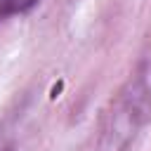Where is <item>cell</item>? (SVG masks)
<instances>
[{
  "instance_id": "cell-1",
  "label": "cell",
  "mask_w": 151,
  "mask_h": 151,
  "mask_svg": "<svg viewBox=\"0 0 151 151\" xmlns=\"http://www.w3.org/2000/svg\"><path fill=\"white\" fill-rule=\"evenodd\" d=\"M151 120V54H146L116 94L99 130L97 151H130Z\"/></svg>"
},
{
  "instance_id": "cell-2",
  "label": "cell",
  "mask_w": 151,
  "mask_h": 151,
  "mask_svg": "<svg viewBox=\"0 0 151 151\" xmlns=\"http://www.w3.org/2000/svg\"><path fill=\"white\" fill-rule=\"evenodd\" d=\"M42 0H0V21L5 19H14V17H24L31 9H35Z\"/></svg>"
},
{
  "instance_id": "cell-3",
  "label": "cell",
  "mask_w": 151,
  "mask_h": 151,
  "mask_svg": "<svg viewBox=\"0 0 151 151\" xmlns=\"http://www.w3.org/2000/svg\"><path fill=\"white\" fill-rule=\"evenodd\" d=\"M0 151H14V146H12L9 142H5V139H0Z\"/></svg>"
}]
</instances>
